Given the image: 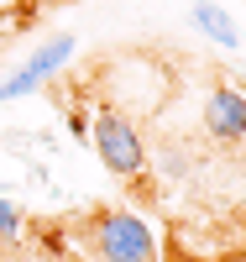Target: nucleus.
<instances>
[{
  "label": "nucleus",
  "instance_id": "obj_2",
  "mask_svg": "<svg viewBox=\"0 0 246 262\" xmlns=\"http://www.w3.org/2000/svg\"><path fill=\"white\" fill-rule=\"evenodd\" d=\"M89 242L100 262H158V236L137 210H110L100 205L89 215Z\"/></svg>",
  "mask_w": 246,
  "mask_h": 262
},
{
  "label": "nucleus",
  "instance_id": "obj_3",
  "mask_svg": "<svg viewBox=\"0 0 246 262\" xmlns=\"http://www.w3.org/2000/svg\"><path fill=\"white\" fill-rule=\"evenodd\" d=\"M79 53V37L74 32H58V37H48V42H42V48L27 58V63H21V69L16 74H6V79H0V100H21V95H37L42 90V84H48L58 69H63V63H69Z\"/></svg>",
  "mask_w": 246,
  "mask_h": 262
},
{
  "label": "nucleus",
  "instance_id": "obj_6",
  "mask_svg": "<svg viewBox=\"0 0 246 262\" xmlns=\"http://www.w3.org/2000/svg\"><path fill=\"white\" fill-rule=\"evenodd\" d=\"M21 226H27V215H21V205L16 200H0V242H21Z\"/></svg>",
  "mask_w": 246,
  "mask_h": 262
},
{
  "label": "nucleus",
  "instance_id": "obj_1",
  "mask_svg": "<svg viewBox=\"0 0 246 262\" xmlns=\"http://www.w3.org/2000/svg\"><path fill=\"white\" fill-rule=\"evenodd\" d=\"M89 147H95V158L105 163V173H116V179H142L147 163H152L142 126L131 121L121 105H100V111H95V126H89Z\"/></svg>",
  "mask_w": 246,
  "mask_h": 262
},
{
  "label": "nucleus",
  "instance_id": "obj_4",
  "mask_svg": "<svg viewBox=\"0 0 246 262\" xmlns=\"http://www.w3.org/2000/svg\"><path fill=\"white\" fill-rule=\"evenodd\" d=\"M205 131L215 142H246V90H236V84H215V90L205 95Z\"/></svg>",
  "mask_w": 246,
  "mask_h": 262
},
{
  "label": "nucleus",
  "instance_id": "obj_5",
  "mask_svg": "<svg viewBox=\"0 0 246 262\" xmlns=\"http://www.w3.org/2000/svg\"><path fill=\"white\" fill-rule=\"evenodd\" d=\"M189 21L215 42V48H226V53L241 48V32H236V21H231V11L220 6V0H194V6H189Z\"/></svg>",
  "mask_w": 246,
  "mask_h": 262
}]
</instances>
